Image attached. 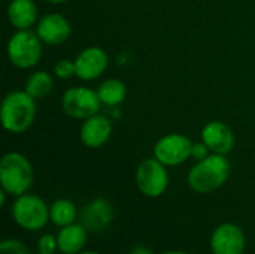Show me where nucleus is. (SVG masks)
Masks as SVG:
<instances>
[{
    "mask_svg": "<svg viewBox=\"0 0 255 254\" xmlns=\"http://www.w3.org/2000/svg\"><path fill=\"white\" fill-rule=\"evenodd\" d=\"M36 99L25 90H15L7 93L0 106V121L4 130L18 135L27 132L36 120Z\"/></svg>",
    "mask_w": 255,
    "mask_h": 254,
    "instance_id": "1",
    "label": "nucleus"
},
{
    "mask_svg": "<svg viewBox=\"0 0 255 254\" xmlns=\"http://www.w3.org/2000/svg\"><path fill=\"white\" fill-rule=\"evenodd\" d=\"M232 165L224 154H211L197 162L188 172V186L193 192L205 195L223 187L230 177Z\"/></svg>",
    "mask_w": 255,
    "mask_h": 254,
    "instance_id": "2",
    "label": "nucleus"
},
{
    "mask_svg": "<svg viewBox=\"0 0 255 254\" xmlns=\"http://www.w3.org/2000/svg\"><path fill=\"white\" fill-rule=\"evenodd\" d=\"M34 181V171L30 160L18 153H6L0 160V186L12 196H21L30 190Z\"/></svg>",
    "mask_w": 255,
    "mask_h": 254,
    "instance_id": "3",
    "label": "nucleus"
},
{
    "mask_svg": "<svg viewBox=\"0 0 255 254\" xmlns=\"http://www.w3.org/2000/svg\"><path fill=\"white\" fill-rule=\"evenodd\" d=\"M42 39L33 30H16L7 40L6 52L9 61L22 70L33 69L42 58Z\"/></svg>",
    "mask_w": 255,
    "mask_h": 254,
    "instance_id": "4",
    "label": "nucleus"
},
{
    "mask_svg": "<svg viewBox=\"0 0 255 254\" xmlns=\"http://www.w3.org/2000/svg\"><path fill=\"white\" fill-rule=\"evenodd\" d=\"M12 217L15 223L25 231H40L49 220V208L42 198L24 193L16 196L12 205Z\"/></svg>",
    "mask_w": 255,
    "mask_h": 254,
    "instance_id": "5",
    "label": "nucleus"
},
{
    "mask_svg": "<svg viewBox=\"0 0 255 254\" xmlns=\"http://www.w3.org/2000/svg\"><path fill=\"white\" fill-rule=\"evenodd\" d=\"M102 102L97 90L88 87H70L64 91L61 99V108L66 115L75 120H85L99 114Z\"/></svg>",
    "mask_w": 255,
    "mask_h": 254,
    "instance_id": "6",
    "label": "nucleus"
},
{
    "mask_svg": "<svg viewBox=\"0 0 255 254\" xmlns=\"http://www.w3.org/2000/svg\"><path fill=\"white\" fill-rule=\"evenodd\" d=\"M167 166L158 162L155 157L143 160L136 171V186L139 192L146 198H160L169 187Z\"/></svg>",
    "mask_w": 255,
    "mask_h": 254,
    "instance_id": "7",
    "label": "nucleus"
},
{
    "mask_svg": "<svg viewBox=\"0 0 255 254\" xmlns=\"http://www.w3.org/2000/svg\"><path fill=\"white\" fill-rule=\"evenodd\" d=\"M193 142L181 133H169L160 138L154 145V157L164 166H178L191 157Z\"/></svg>",
    "mask_w": 255,
    "mask_h": 254,
    "instance_id": "8",
    "label": "nucleus"
},
{
    "mask_svg": "<svg viewBox=\"0 0 255 254\" xmlns=\"http://www.w3.org/2000/svg\"><path fill=\"white\" fill-rule=\"evenodd\" d=\"M109 66V57L100 46H88L75 58L76 76L81 81H94L100 78Z\"/></svg>",
    "mask_w": 255,
    "mask_h": 254,
    "instance_id": "9",
    "label": "nucleus"
},
{
    "mask_svg": "<svg viewBox=\"0 0 255 254\" xmlns=\"http://www.w3.org/2000/svg\"><path fill=\"white\" fill-rule=\"evenodd\" d=\"M245 246L244 231L233 223H223L212 232L211 250L214 254H244Z\"/></svg>",
    "mask_w": 255,
    "mask_h": 254,
    "instance_id": "10",
    "label": "nucleus"
},
{
    "mask_svg": "<svg viewBox=\"0 0 255 254\" xmlns=\"http://www.w3.org/2000/svg\"><path fill=\"white\" fill-rule=\"evenodd\" d=\"M36 33L46 45H61L69 40L72 34V25L64 15L52 12L39 18L36 24Z\"/></svg>",
    "mask_w": 255,
    "mask_h": 254,
    "instance_id": "11",
    "label": "nucleus"
},
{
    "mask_svg": "<svg viewBox=\"0 0 255 254\" xmlns=\"http://www.w3.org/2000/svg\"><path fill=\"white\" fill-rule=\"evenodd\" d=\"M112 130V121L103 114H96L82 120L79 129V139L87 148H102L109 141Z\"/></svg>",
    "mask_w": 255,
    "mask_h": 254,
    "instance_id": "12",
    "label": "nucleus"
},
{
    "mask_svg": "<svg viewBox=\"0 0 255 254\" xmlns=\"http://www.w3.org/2000/svg\"><path fill=\"white\" fill-rule=\"evenodd\" d=\"M112 220H114V208L103 198H97L91 201L79 213L81 225L91 232L103 231L112 223Z\"/></svg>",
    "mask_w": 255,
    "mask_h": 254,
    "instance_id": "13",
    "label": "nucleus"
},
{
    "mask_svg": "<svg viewBox=\"0 0 255 254\" xmlns=\"http://www.w3.org/2000/svg\"><path fill=\"white\" fill-rule=\"evenodd\" d=\"M202 141L214 154L227 156L235 147V133L223 121H209L202 129Z\"/></svg>",
    "mask_w": 255,
    "mask_h": 254,
    "instance_id": "14",
    "label": "nucleus"
},
{
    "mask_svg": "<svg viewBox=\"0 0 255 254\" xmlns=\"http://www.w3.org/2000/svg\"><path fill=\"white\" fill-rule=\"evenodd\" d=\"M6 15L10 25L16 30H31L39 21V10L34 0H10Z\"/></svg>",
    "mask_w": 255,
    "mask_h": 254,
    "instance_id": "15",
    "label": "nucleus"
},
{
    "mask_svg": "<svg viewBox=\"0 0 255 254\" xmlns=\"http://www.w3.org/2000/svg\"><path fill=\"white\" fill-rule=\"evenodd\" d=\"M87 229L82 225H69L60 228L57 234V244L58 250L63 254H78L82 252L87 243Z\"/></svg>",
    "mask_w": 255,
    "mask_h": 254,
    "instance_id": "16",
    "label": "nucleus"
},
{
    "mask_svg": "<svg viewBox=\"0 0 255 254\" xmlns=\"http://www.w3.org/2000/svg\"><path fill=\"white\" fill-rule=\"evenodd\" d=\"M52 88H54V78L45 70L31 72L24 84V90L36 100L48 97Z\"/></svg>",
    "mask_w": 255,
    "mask_h": 254,
    "instance_id": "17",
    "label": "nucleus"
},
{
    "mask_svg": "<svg viewBox=\"0 0 255 254\" xmlns=\"http://www.w3.org/2000/svg\"><path fill=\"white\" fill-rule=\"evenodd\" d=\"M97 94L102 105L118 106L127 97V87L123 81L117 78H109L97 87Z\"/></svg>",
    "mask_w": 255,
    "mask_h": 254,
    "instance_id": "18",
    "label": "nucleus"
},
{
    "mask_svg": "<svg viewBox=\"0 0 255 254\" xmlns=\"http://www.w3.org/2000/svg\"><path fill=\"white\" fill-rule=\"evenodd\" d=\"M78 217V210L75 204L69 199H57L49 207V220L58 228L73 225Z\"/></svg>",
    "mask_w": 255,
    "mask_h": 254,
    "instance_id": "19",
    "label": "nucleus"
},
{
    "mask_svg": "<svg viewBox=\"0 0 255 254\" xmlns=\"http://www.w3.org/2000/svg\"><path fill=\"white\" fill-rule=\"evenodd\" d=\"M54 73L57 78L60 79H70L73 76H76V67H75V60H69V58H61L55 63L54 66Z\"/></svg>",
    "mask_w": 255,
    "mask_h": 254,
    "instance_id": "20",
    "label": "nucleus"
},
{
    "mask_svg": "<svg viewBox=\"0 0 255 254\" xmlns=\"http://www.w3.org/2000/svg\"><path fill=\"white\" fill-rule=\"evenodd\" d=\"M0 254H31L25 244L16 240H4L0 244Z\"/></svg>",
    "mask_w": 255,
    "mask_h": 254,
    "instance_id": "21",
    "label": "nucleus"
},
{
    "mask_svg": "<svg viewBox=\"0 0 255 254\" xmlns=\"http://www.w3.org/2000/svg\"><path fill=\"white\" fill-rule=\"evenodd\" d=\"M37 249H39V254H54L55 250H58L57 237H54V235L40 237V240L37 243Z\"/></svg>",
    "mask_w": 255,
    "mask_h": 254,
    "instance_id": "22",
    "label": "nucleus"
},
{
    "mask_svg": "<svg viewBox=\"0 0 255 254\" xmlns=\"http://www.w3.org/2000/svg\"><path fill=\"white\" fill-rule=\"evenodd\" d=\"M211 154H212V151L209 150V147H208L203 141H200V142H193L191 157H193L194 160L200 162V160L206 159V157H208V156H211Z\"/></svg>",
    "mask_w": 255,
    "mask_h": 254,
    "instance_id": "23",
    "label": "nucleus"
},
{
    "mask_svg": "<svg viewBox=\"0 0 255 254\" xmlns=\"http://www.w3.org/2000/svg\"><path fill=\"white\" fill-rule=\"evenodd\" d=\"M128 254H152V252L148 249V247H143V246H136L131 252Z\"/></svg>",
    "mask_w": 255,
    "mask_h": 254,
    "instance_id": "24",
    "label": "nucleus"
},
{
    "mask_svg": "<svg viewBox=\"0 0 255 254\" xmlns=\"http://www.w3.org/2000/svg\"><path fill=\"white\" fill-rule=\"evenodd\" d=\"M6 195H7V193L1 189V190H0V205H1V207H3L4 202H6Z\"/></svg>",
    "mask_w": 255,
    "mask_h": 254,
    "instance_id": "25",
    "label": "nucleus"
},
{
    "mask_svg": "<svg viewBox=\"0 0 255 254\" xmlns=\"http://www.w3.org/2000/svg\"><path fill=\"white\" fill-rule=\"evenodd\" d=\"M161 254H190L187 253V252H178V250H172V252H164V253Z\"/></svg>",
    "mask_w": 255,
    "mask_h": 254,
    "instance_id": "26",
    "label": "nucleus"
},
{
    "mask_svg": "<svg viewBox=\"0 0 255 254\" xmlns=\"http://www.w3.org/2000/svg\"><path fill=\"white\" fill-rule=\"evenodd\" d=\"M46 1L54 3V4H61V3H66V1H69V0H46Z\"/></svg>",
    "mask_w": 255,
    "mask_h": 254,
    "instance_id": "27",
    "label": "nucleus"
},
{
    "mask_svg": "<svg viewBox=\"0 0 255 254\" xmlns=\"http://www.w3.org/2000/svg\"><path fill=\"white\" fill-rule=\"evenodd\" d=\"M78 254H100V253H97V252H81V253H78Z\"/></svg>",
    "mask_w": 255,
    "mask_h": 254,
    "instance_id": "28",
    "label": "nucleus"
}]
</instances>
